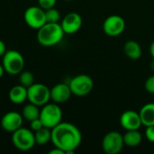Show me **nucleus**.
<instances>
[{
    "instance_id": "obj_23",
    "label": "nucleus",
    "mask_w": 154,
    "mask_h": 154,
    "mask_svg": "<svg viewBox=\"0 0 154 154\" xmlns=\"http://www.w3.org/2000/svg\"><path fill=\"white\" fill-rule=\"evenodd\" d=\"M56 2L57 0H38L39 6H41L44 10L54 7L56 5Z\"/></svg>"
},
{
    "instance_id": "obj_13",
    "label": "nucleus",
    "mask_w": 154,
    "mask_h": 154,
    "mask_svg": "<svg viewBox=\"0 0 154 154\" xmlns=\"http://www.w3.org/2000/svg\"><path fill=\"white\" fill-rule=\"evenodd\" d=\"M120 125L126 131L139 130L143 125L140 114L134 110L125 111L120 117Z\"/></svg>"
},
{
    "instance_id": "obj_16",
    "label": "nucleus",
    "mask_w": 154,
    "mask_h": 154,
    "mask_svg": "<svg viewBox=\"0 0 154 154\" xmlns=\"http://www.w3.org/2000/svg\"><path fill=\"white\" fill-rule=\"evenodd\" d=\"M124 52L125 54L131 60H136L142 57L143 51L141 45L133 40L126 42L124 45Z\"/></svg>"
},
{
    "instance_id": "obj_11",
    "label": "nucleus",
    "mask_w": 154,
    "mask_h": 154,
    "mask_svg": "<svg viewBox=\"0 0 154 154\" xmlns=\"http://www.w3.org/2000/svg\"><path fill=\"white\" fill-rule=\"evenodd\" d=\"M23 117L16 111H10L5 114L1 119V127L8 133H14L23 126Z\"/></svg>"
},
{
    "instance_id": "obj_5",
    "label": "nucleus",
    "mask_w": 154,
    "mask_h": 154,
    "mask_svg": "<svg viewBox=\"0 0 154 154\" xmlns=\"http://www.w3.org/2000/svg\"><path fill=\"white\" fill-rule=\"evenodd\" d=\"M2 65L7 74L19 75L23 70L24 59L19 51L9 50L3 56Z\"/></svg>"
},
{
    "instance_id": "obj_3",
    "label": "nucleus",
    "mask_w": 154,
    "mask_h": 154,
    "mask_svg": "<svg viewBox=\"0 0 154 154\" xmlns=\"http://www.w3.org/2000/svg\"><path fill=\"white\" fill-rule=\"evenodd\" d=\"M12 143L14 146L22 152H28L32 150L35 144V136L34 132L31 129L21 127L12 133Z\"/></svg>"
},
{
    "instance_id": "obj_14",
    "label": "nucleus",
    "mask_w": 154,
    "mask_h": 154,
    "mask_svg": "<svg viewBox=\"0 0 154 154\" xmlns=\"http://www.w3.org/2000/svg\"><path fill=\"white\" fill-rule=\"evenodd\" d=\"M72 95L70 88L67 83H59L51 88V100L56 104L67 102Z\"/></svg>"
},
{
    "instance_id": "obj_26",
    "label": "nucleus",
    "mask_w": 154,
    "mask_h": 154,
    "mask_svg": "<svg viewBox=\"0 0 154 154\" xmlns=\"http://www.w3.org/2000/svg\"><path fill=\"white\" fill-rule=\"evenodd\" d=\"M145 136L149 142L154 143V125H150V126L146 127Z\"/></svg>"
},
{
    "instance_id": "obj_31",
    "label": "nucleus",
    "mask_w": 154,
    "mask_h": 154,
    "mask_svg": "<svg viewBox=\"0 0 154 154\" xmlns=\"http://www.w3.org/2000/svg\"><path fill=\"white\" fill-rule=\"evenodd\" d=\"M151 69H152V71H154V59L152 61V63H151Z\"/></svg>"
},
{
    "instance_id": "obj_15",
    "label": "nucleus",
    "mask_w": 154,
    "mask_h": 154,
    "mask_svg": "<svg viewBox=\"0 0 154 154\" xmlns=\"http://www.w3.org/2000/svg\"><path fill=\"white\" fill-rule=\"evenodd\" d=\"M27 95H28L27 88L19 84V85L14 86L9 90L8 97L13 104L20 105L27 100Z\"/></svg>"
},
{
    "instance_id": "obj_7",
    "label": "nucleus",
    "mask_w": 154,
    "mask_h": 154,
    "mask_svg": "<svg viewBox=\"0 0 154 154\" xmlns=\"http://www.w3.org/2000/svg\"><path fill=\"white\" fill-rule=\"evenodd\" d=\"M69 86L72 95L77 97H85L92 91L94 88V82L92 78L88 75L79 74L70 79Z\"/></svg>"
},
{
    "instance_id": "obj_32",
    "label": "nucleus",
    "mask_w": 154,
    "mask_h": 154,
    "mask_svg": "<svg viewBox=\"0 0 154 154\" xmlns=\"http://www.w3.org/2000/svg\"><path fill=\"white\" fill-rule=\"evenodd\" d=\"M66 1H71V0H66Z\"/></svg>"
},
{
    "instance_id": "obj_6",
    "label": "nucleus",
    "mask_w": 154,
    "mask_h": 154,
    "mask_svg": "<svg viewBox=\"0 0 154 154\" xmlns=\"http://www.w3.org/2000/svg\"><path fill=\"white\" fill-rule=\"evenodd\" d=\"M27 100L38 106H42L51 100V89L44 84L34 83L27 88Z\"/></svg>"
},
{
    "instance_id": "obj_8",
    "label": "nucleus",
    "mask_w": 154,
    "mask_h": 154,
    "mask_svg": "<svg viewBox=\"0 0 154 154\" xmlns=\"http://www.w3.org/2000/svg\"><path fill=\"white\" fill-rule=\"evenodd\" d=\"M23 19L25 23L32 29L38 30L42 25H44L46 22L45 10L41 6L32 5L25 9L23 14Z\"/></svg>"
},
{
    "instance_id": "obj_20",
    "label": "nucleus",
    "mask_w": 154,
    "mask_h": 154,
    "mask_svg": "<svg viewBox=\"0 0 154 154\" xmlns=\"http://www.w3.org/2000/svg\"><path fill=\"white\" fill-rule=\"evenodd\" d=\"M35 142L38 145H44L47 144L49 142L51 141V129L43 126L40 130L34 132Z\"/></svg>"
},
{
    "instance_id": "obj_24",
    "label": "nucleus",
    "mask_w": 154,
    "mask_h": 154,
    "mask_svg": "<svg viewBox=\"0 0 154 154\" xmlns=\"http://www.w3.org/2000/svg\"><path fill=\"white\" fill-rule=\"evenodd\" d=\"M144 87L147 92H149L150 94H154V75L149 77L146 79Z\"/></svg>"
},
{
    "instance_id": "obj_27",
    "label": "nucleus",
    "mask_w": 154,
    "mask_h": 154,
    "mask_svg": "<svg viewBox=\"0 0 154 154\" xmlns=\"http://www.w3.org/2000/svg\"><path fill=\"white\" fill-rule=\"evenodd\" d=\"M6 52V46H5V43L0 40V57H3L4 54Z\"/></svg>"
},
{
    "instance_id": "obj_18",
    "label": "nucleus",
    "mask_w": 154,
    "mask_h": 154,
    "mask_svg": "<svg viewBox=\"0 0 154 154\" xmlns=\"http://www.w3.org/2000/svg\"><path fill=\"white\" fill-rule=\"evenodd\" d=\"M125 145L128 147H136L143 141V135L138 130H130L123 135Z\"/></svg>"
},
{
    "instance_id": "obj_30",
    "label": "nucleus",
    "mask_w": 154,
    "mask_h": 154,
    "mask_svg": "<svg viewBox=\"0 0 154 154\" xmlns=\"http://www.w3.org/2000/svg\"><path fill=\"white\" fill-rule=\"evenodd\" d=\"M5 69H4V67H3V65L2 64H0V79L4 76V74H5Z\"/></svg>"
},
{
    "instance_id": "obj_9",
    "label": "nucleus",
    "mask_w": 154,
    "mask_h": 154,
    "mask_svg": "<svg viewBox=\"0 0 154 154\" xmlns=\"http://www.w3.org/2000/svg\"><path fill=\"white\" fill-rule=\"evenodd\" d=\"M125 146L123 135L116 132H108L102 140V149L107 154H118Z\"/></svg>"
},
{
    "instance_id": "obj_17",
    "label": "nucleus",
    "mask_w": 154,
    "mask_h": 154,
    "mask_svg": "<svg viewBox=\"0 0 154 154\" xmlns=\"http://www.w3.org/2000/svg\"><path fill=\"white\" fill-rule=\"evenodd\" d=\"M142 124L144 126L154 125V103L145 104L139 112Z\"/></svg>"
},
{
    "instance_id": "obj_28",
    "label": "nucleus",
    "mask_w": 154,
    "mask_h": 154,
    "mask_svg": "<svg viewBox=\"0 0 154 154\" xmlns=\"http://www.w3.org/2000/svg\"><path fill=\"white\" fill-rule=\"evenodd\" d=\"M49 154H65V152L61 149L54 147V149H52L51 151L49 152Z\"/></svg>"
},
{
    "instance_id": "obj_21",
    "label": "nucleus",
    "mask_w": 154,
    "mask_h": 154,
    "mask_svg": "<svg viewBox=\"0 0 154 154\" xmlns=\"http://www.w3.org/2000/svg\"><path fill=\"white\" fill-rule=\"evenodd\" d=\"M34 77L31 71H22L19 74V84L25 87L26 88H30L32 84H34Z\"/></svg>"
},
{
    "instance_id": "obj_10",
    "label": "nucleus",
    "mask_w": 154,
    "mask_h": 154,
    "mask_svg": "<svg viewBox=\"0 0 154 154\" xmlns=\"http://www.w3.org/2000/svg\"><path fill=\"white\" fill-rule=\"evenodd\" d=\"M125 29V19L117 14H112L106 18L103 23L104 32L110 36L116 37L119 36L124 32Z\"/></svg>"
},
{
    "instance_id": "obj_22",
    "label": "nucleus",
    "mask_w": 154,
    "mask_h": 154,
    "mask_svg": "<svg viewBox=\"0 0 154 154\" xmlns=\"http://www.w3.org/2000/svg\"><path fill=\"white\" fill-rule=\"evenodd\" d=\"M45 16L47 23H59L60 19V13L58 9L51 7L45 10Z\"/></svg>"
},
{
    "instance_id": "obj_2",
    "label": "nucleus",
    "mask_w": 154,
    "mask_h": 154,
    "mask_svg": "<svg viewBox=\"0 0 154 154\" xmlns=\"http://www.w3.org/2000/svg\"><path fill=\"white\" fill-rule=\"evenodd\" d=\"M37 31V41L43 47H52L58 44L65 34L59 23H46Z\"/></svg>"
},
{
    "instance_id": "obj_29",
    "label": "nucleus",
    "mask_w": 154,
    "mask_h": 154,
    "mask_svg": "<svg viewBox=\"0 0 154 154\" xmlns=\"http://www.w3.org/2000/svg\"><path fill=\"white\" fill-rule=\"evenodd\" d=\"M150 53H151V56L152 57V59H154V41L151 43V46H150Z\"/></svg>"
},
{
    "instance_id": "obj_25",
    "label": "nucleus",
    "mask_w": 154,
    "mask_h": 154,
    "mask_svg": "<svg viewBox=\"0 0 154 154\" xmlns=\"http://www.w3.org/2000/svg\"><path fill=\"white\" fill-rule=\"evenodd\" d=\"M30 126H31V130L32 131L36 132V131L40 130L41 128H42L43 125H42V121H41V119L39 117L37 119H34V120L31 121L30 122Z\"/></svg>"
},
{
    "instance_id": "obj_19",
    "label": "nucleus",
    "mask_w": 154,
    "mask_h": 154,
    "mask_svg": "<svg viewBox=\"0 0 154 154\" xmlns=\"http://www.w3.org/2000/svg\"><path fill=\"white\" fill-rule=\"evenodd\" d=\"M22 116L24 120L31 122L34 119H37L40 117V109L39 106L32 104L29 102V104L25 105L22 110Z\"/></svg>"
},
{
    "instance_id": "obj_4",
    "label": "nucleus",
    "mask_w": 154,
    "mask_h": 154,
    "mask_svg": "<svg viewBox=\"0 0 154 154\" xmlns=\"http://www.w3.org/2000/svg\"><path fill=\"white\" fill-rule=\"evenodd\" d=\"M40 119L43 126L52 129L57 125L61 122L62 111L60 106L53 102V104L47 103L42 106V110H40Z\"/></svg>"
},
{
    "instance_id": "obj_1",
    "label": "nucleus",
    "mask_w": 154,
    "mask_h": 154,
    "mask_svg": "<svg viewBox=\"0 0 154 154\" xmlns=\"http://www.w3.org/2000/svg\"><path fill=\"white\" fill-rule=\"evenodd\" d=\"M82 135L73 124L60 122L51 129V143L54 147L61 149L65 153L72 154L80 145Z\"/></svg>"
},
{
    "instance_id": "obj_12",
    "label": "nucleus",
    "mask_w": 154,
    "mask_h": 154,
    "mask_svg": "<svg viewBox=\"0 0 154 154\" xmlns=\"http://www.w3.org/2000/svg\"><path fill=\"white\" fill-rule=\"evenodd\" d=\"M82 23L83 20L80 14L75 12H71L63 17L60 25L65 34H74L79 31Z\"/></svg>"
}]
</instances>
